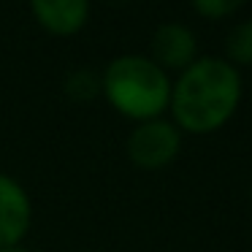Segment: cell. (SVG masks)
Here are the masks:
<instances>
[{
    "mask_svg": "<svg viewBox=\"0 0 252 252\" xmlns=\"http://www.w3.org/2000/svg\"><path fill=\"white\" fill-rule=\"evenodd\" d=\"M244 98L241 71L225 57L203 55L171 82V122L179 133L212 136L225 127Z\"/></svg>",
    "mask_w": 252,
    "mask_h": 252,
    "instance_id": "cell-1",
    "label": "cell"
},
{
    "mask_svg": "<svg viewBox=\"0 0 252 252\" xmlns=\"http://www.w3.org/2000/svg\"><path fill=\"white\" fill-rule=\"evenodd\" d=\"M100 95L117 114L138 125L168 111L171 76L147 55H120L100 73Z\"/></svg>",
    "mask_w": 252,
    "mask_h": 252,
    "instance_id": "cell-2",
    "label": "cell"
},
{
    "mask_svg": "<svg viewBox=\"0 0 252 252\" xmlns=\"http://www.w3.org/2000/svg\"><path fill=\"white\" fill-rule=\"evenodd\" d=\"M127 158L141 171H160L176 160L182 152V133L165 117L138 122L127 136Z\"/></svg>",
    "mask_w": 252,
    "mask_h": 252,
    "instance_id": "cell-3",
    "label": "cell"
},
{
    "mask_svg": "<svg viewBox=\"0 0 252 252\" xmlns=\"http://www.w3.org/2000/svg\"><path fill=\"white\" fill-rule=\"evenodd\" d=\"M149 60L165 73H182L198 60V35L182 22H163L149 41Z\"/></svg>",
    "mask_w": 252,
    "mask_h": 252,
    "instance_id": "cell-4",
    "label": "cell"
},
{
    "mask_svg": "<svg viewBox=\"0 0 252 252\" xmlns=\"http://www.w3.org/2000/svg\"><path fill=\"white\" fill-rule=\"evenodd\" d=\"M33 225V201L22 182L0 171V250L19 247Z\"/></svg>",
    "mask_w": 252,
    "mask_h": 252,
    "instance_id": "cell-5",
    "label": "cell"
},
{
    "mask_svg": "<svg viewBox=\"0 0 252 252\" xmlns=\"http://www.w3.org/2000/svg\"><path fill=\"white\" fill-rule=\"evenodd\" d=\"M30 14L46 33L57 38L76 35L90 19V3L87 0H33Z\"/></svg>",
    "mask_w": 252,
    "mask_h": 252,
    "instance_id": "cell-6",
    "label": "cell"
},
{
    "mask_svg": "<svg viewBox=\"0 0 252 252\" xmlns=\"http://www.w3.org/2000/svg\"><path fill=\"white\" fill-rule=\"evenodd\" d=\"M225 60L233 68H252V19H244L228 30Z\"/></svg>",
    "mask_w": 252,
    "mask_h": 252,
    "instance_id": "cell-7",
    "label": "cell"
},
{
    "mask_svg": "<svg viewBox=\"0 0 252 252\" xmlns=\"http://www.w3.org/2000/svg\"><path fill=\"white\" fill-rule=\"evenodd\" d=\"M65 95L79 100V103L98 98L100 95V76L95 71H90V68H76L65 79Z\"/></svg>",
    "mask_w": 252,
    "mask_h": 252,
    "instance_id": "cell-8",
    "label": "cell"
},
{
    "mask_svg": "<svg viewBox=\"0 0 252 252\" xmlns=\"http://www.w3.org/2000/svg\"><path fill=\"white\" fill-rule=\"evenodd\" d=\"M241 8L239 0H195L192 3V11L198 17L209 19V22H220V19H228L230 14H236Z\"/></svg>",
    "mask_w": 252,
    "mask_h": 252,
    "instance_id": "cell-9",
    "label": "cell"
},
{
    "mask_svg": "<svg viewBox=\"0 0 252 252\" xmlns=\"http://www.w3.org/2000/svg\"><path fill=\"white\" fill-rule=\"evenodd\" d=\"M0 252H30V250H28V247L19 244V247H6V250H0Z\"/></svg>",
    "mask_w": 252,
    "mask_h": 252,
    "instance_id": "cell-10",
    "label": "cell"
}]
</instances>
